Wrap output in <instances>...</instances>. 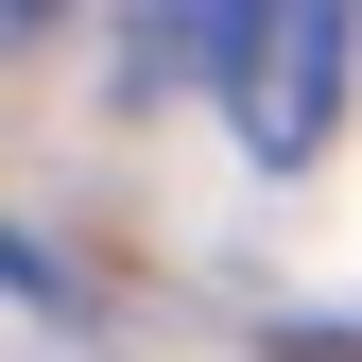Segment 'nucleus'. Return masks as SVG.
<instances>
[{
    "label": "nucleus",
    "mask_w": 362,
    "mask_h": 362,
    "mask_svg": "<svg viewBox=\"0 0 362 362\" xmlns=\"http://www.w3.org/2000/svg\"><path fill=\"white\" fill-rule=\"evenodd\" d=\"M207 86H224V121H242V156H259V173L328 156V104H345V18H328V0L207 18Z\"/></svg>",
    "instance_id": "1"
}]
</instances>
